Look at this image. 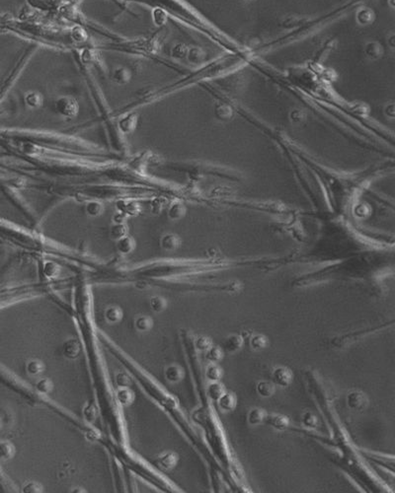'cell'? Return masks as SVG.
Masks as SVG:
<instances>
[{"label":"cell","instance_id":"cell-1","mask_svg":"<svg viewBox=\"0 0 395 493\" xmlns=\"http://www.w3.org/2000/svg\"><path fill=\"white\" fill-rule=\"evenodd\" d=\"M292 372L284 366L277 367L272 372V382L275 386L287 388L292 383Z\"/></svg>","mask_w":395,"mask_h":493},{"label":"cell","instance_id":"cell-2","mask_svg":"<svg viewBox=\"0 0 395 493\" xmlns=\"http://www.w3.org/2000/svg\"><path fill=\"white\" fill-rule=\"evenodd\" d=\"M347 406L348 408L355 410V411H361L364 410L366 407L368 406V398L367 396L358 390L351 391L347 395Z\"/></svg>","mask_w":395,"mask_h":493},{"label":"cell","instance_id":"cell-3","mask_svg":"<svg viewBox=\"0 0 395 493\" xmlns=\"http://www.w3.org/2000/svg\"><path fill=\"white\" fill-rule=\"evenodd\" d=\"M265 422L279 431H284L285 429L288 428L289 426V419L282 414H268L266 415Z\"/></svg>","mask_w":395,"mask_h":493},{"label":"cell","instance_id":"cell-4","mask_svg":"<svg viewBox=\"0 0 395 493\" xmlns=\"http://www.w3.org/2000/svg\"><path fill=\"white\" fill-rule=\"evenodd\" d=\"M243 342H244V339L240 335H231L224 340V342L222 343L221 348H222L223 352L234 353L241 348Z\"/></svg>","mask_w":395,"mask_h":493},{"label":"cell","instance_id":"cell-5","mask_svg":"<svg viewBox=\"0 0 395 493\" xmlns=\"http://www.w3.org/2000/svg\"><path fill=\"white\" fill-rule=\"evenodd\" d=\"M217 403L219 405V408L222 411L229 412V411H233L236 408L237 399H236L234 394H232L230 392H225L218 400Z\"/></svg>","mask_w":395,"mask_h":493},{"label":"cell","instance_id":"cell-6","mask_svg":"<svg viewBox=\"0 0 395 493\" xmlns=\"http://www.w3.org/2000/svg\"><path fill=\"white\" fill-rule=\"evenodd\" d=\"M267 412L262 408H252L247 415V421L250 425L252 426H257L260 425L261 423L265 422Z\"/></svg>","mask_w":395,"mask_h":493},{"label":"cell","instance_id":"cell-7","mask_svg":"<svg viewBox=\"0 0 395 493\" xmlns=\"http://www.w3.org/2000/svg\"><path fill=\"white\" fill-rule=\"evenodd\" d=\"M165 378L171 383H178L184 378V370L177 365L168 366L165 370Z\"/></svg>","mask_w":395,"mask_h":493},{"label":"cell","instance_id":"cell-8","mask_svg":"<svg viewBox=\"0 0 395 493\" xmlns=\"http://www.w3.org/2000/svg\"><path fill=\"white\" fill-rule=\"evenodd\" d=\"M80 350H81L80 343L75 340H69L64 345V354L67 358L70 359L76 358L79 355Z\"/></svg>","mask_w":395,"mask_h":493},{"label":"cell","instance_id":"cell-9","mask_svg":"<svg viewBox=\"0 0 395 493\" xmlns=\"http://www.w3.org/2000/svg\"><path fill=\"white\" fill-rule=\"evenodd\" d=\"M225 392H226V390L223 386V384L220 383V381L212 382L207 389V394H208L209 398L214 402H218V400Z\"/></svg>","mask_w":395,"mask_h":493},{"label":"cell","instance_id":"cell-10","mask_svg":"<svg viewBox=\"0 0 395 493\" xmlns=\"http://www.w3.org/2000/svg\"><path fill=\"white\" fill-rule=\"evenodd\" d=\"M222 376H223V371L220 366L217 363H211L208 365L206 369V377L208 378V380H210L211 382H219L221 380Z\"/></svg>","mask_w":395,"mask_h":493},{"label":"cell","instance_id":"cell-11","mask_svg":"<svg viewBox=\"0 0 395 493\" xmlns=\"http://www.w3.org/2000/svg\"><path fill=\"white\" fill-rule=\"evenodd\" d=\"M15 455V447L9 441H0V461H9Z\"/></svg>","mask_w":395,"mask_h":493},{"label":"cell","instance_id":"cell-12","mask_svg":"<svg viewBox=\"0 0 395 493\" xmlns=\"http://www.w3.org/2000/svg\"><path fill=\"white\" fill-rule=\"evenodd\" d=\"M276 386L273 384V382L270 381H260L257 386L256 391L259 396L262 398H270L275 394Z\"/></svg>","mask_w":395,"mask_h":493},{"label":"cell","instance_id":"cell-13","mask_svg":"<svg viewBox=\"0 0 395 493\" xmlns=\"http://www.w3.org/2000/svg\"><path fill=\"white\" fill-rule=\"evenodd\" d=\"M158 462L162 468L166 470H171L178 463V456L175 453H166L159 458Z\"/></svg>","mask_w":395,"mask_h":493},{"label":"cell","instance_id":"cell-14","mask_svg":"<svg viewBox=\"0 0 395 493\" xmlns=\"http://www.w3.org/2000/svg\"><path fill=\"white\" fill-rule=\"evenodd\" d=\"M249 344H250V347L253 350L260 351V350H263L264 348L267 347V345H268V339L264 335H260V334L253 335L250 338Z\"/></svg>","mask_w":395,"mask_h":493},{"label":"cell","instance_id":"cell-15","mask_svg":"<svg viewBox=\"0 0 395 493\" xmlns=\"http://www.w3.org/2000/svg\"><path fill=\"white\" fill-rule=\"evenodd\" d=\"M206 352V357L211 363H219L223 358V350L219 346L212 345Z\"/></svg>","mask_w":395,"mask_h":493},{"label":"cell","instance_id":"cell-16","mask_svg":"<svg viewBox=\"0 0 395 493\" xmlns=\"http://www.w3.org/2000/svg\"><path fill=\"white\" fill-rule=\"evenodd\" d=\"M117 398L122 406H130L133 401V394L129 388H121L117 393Z\"/></svg>","mask_w":395,"mask_h":493},{"label":"cell","instance_id":"cell-17","mask_svg":"<svg viewBox=\"0 0 395 493\" xmlns=\"http://www.w3.org/2000/svg\"><path fill=\"white\" fill-rule=\"evenodd\" d=\"M302 423L306 428L315 429L318 426L319 421L313 412L306 411L302 416Z\"/></svg>","mask_w":395,"mask_h":493},{"label":"cell","instance_id":"cell-18","mask_svg":"<svg viewBox=\"0 0 395 493\" xmlns=\"http://www.w3.org/2000/svg\"><path fill=\"white\" fill-rule=\"evenodd\" d=\"M106 320L111 323L119 322L123 318V311L119 307H110L105 313Z\"/></svg>","mask_w":395,"mask_h":493},{"label":"cell","instance_id":"cell-19","mask_svg":"<svg viewBox=\"0 0 395 493\" xmlns=\"http://www.w3.org/2000/svg\"><path fill=\"white\" fill-rule=\"evenodd\" d=\"M26 370L32 376H38L44 372V365L40 360H31L27 363Z\"/></svg>","mask_w":395,"mask_h":493},{"label":"cell","instance_id":"cell-20","mask_svg":"<svg viewBox=\"0 0 395 493\" xmlns=\"http://www.w3.org/2000/svg\"><path fill=\"white\" fill-rule=\"evenodd\" d=\"M153 320L150 318V317H145V316H140L138 318H136L135 320V322H134V325H135V328L139 332H147L152 328L153 326Z\"/></svg>","mask_w":395,"mask_h":493},{"label":"cell","instance_id":"cell-21","mask_svg":"<svg viewBox=\"0 0 395 493\" xmlns=\"http://www.w3.org/2000/svg\"><path fill=\"white\" fill-rule=\"evenodd\" d=\"M212 345H213L212 340L205 336L198 338L195 342V347L200 351H207Z\"/></svg>","mask_w":395,"mask_h":493},{"label":"cell","instance_id":"cell-22","mask_svg":"<svg viewBox=\"0 0 395 493\" xmlns=\"http://www.w3.org/2000/svg\"><path fill=\"white\" fill-rule=\"evenodd\" d=\"M151 307L154 312H162L166 308V302L160 297H153L151 299Z\"/></svg>","mask_w":395,"mask_h":493},{"label":"cell","instance_id":"cell-23","mask_svg":"<svg viewBox=\"0 0 395 493\" xmlns=\"http://www.w3.org/2000/svg\"><path fill=\"white\" fill-rule=\"evenodd\" d=\"M37 390L42 394H48L53 390V383L48 379H42L37 383Z\"/></svg>","mask_w":395,"mask_h":493},{"label":"cell","instance_id":"cell-24","mask_svg":"<svg viewBox=\"0 0 395 493\" xmlns=\"http://www.w3.org/2000/svg\"><path fill=\"white\" fill-rule=\"evenodd\" d=\"M116 382H117V385L121 387V388H129L132 384L131 379L124 373H120L117 375Z\"/></svg>","mask_w":395,"mask_h":493},{"label":"cell","instance_id":"cell-25","mask_svg":"<svg viewBox=\"0 0 395 493\" xmlns=\"http://www.w3.org/2000/svg\"><path fill=\"white\" fill-rule=\"evenodd\" d=\"M42 486L37 483V482H28L24 487H23V492L26 493H39L42 492Z\"/></svg>","mask_w":395,"mask_h":493},{"label":"cell","instance_id":"cell-26","mask_svg":"<svg viewBox=\"0 0 395 493\" xmlns=\"http://www.w3.org/2000/svg\"><path fill=\"white\" fill-rule=\"evenodd\" d=\"M84 416L86 418V420H88L89 422H92L95 420L96 418V408L92 406H89L85 410H84Z\"/></svg>","mask_w":395,"mask_h":493},{"label":"cell","instance_id":"cell-27","mask_svg":"<svg viewBox=\"0 0 395 493\" xmlns=\"http://www.w3.org/2000/svg\"><path fill=\"white\" fill-rule=\"evenodd\" d=\"M115 76H116V79L117 80H120L121 82H124V81H126V79H128L129 73L125 69H120V70H117L116 71Z\"/></svg>","mask_w":395,"mask_h":493},{"label":"cell","instance_id":"cell-28","mask_svg":"<svg viewBox=\"0 0 395 493\" xmlns=\"http://www.w3.org/2000/svg\"><path fill=\"white\" fill-rule=\"evenodd\" d=\"M0 428H1V420H0Z\"/></svg>","mask_w":395,"mask_h":493}]
</instances>
